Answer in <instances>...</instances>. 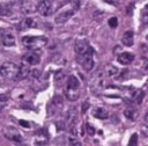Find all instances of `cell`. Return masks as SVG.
<instances>
[{
    "instance_id": "ab89813d",
    "label": "cell",
    "mask_w": 148,
    "mask_h": 146,
    "mask_svg": "<svg viewBox=\"0 0 148 146\" xmlns=\"http://www.w3.org/2000/svg\"><path fill=\"white\" fill-rule=\"evenodd\" d=\"M147 41H148V36H147Z\"/></svg>"
},
{
    "instance_id": "7a4b0ae2",
    "label": "cell",
    "mask_w": 148,
    "mask_h": 146,
    "mask_svg": "<svg viewBox=\"0 0 148 146\" xmlns=\"http://www.w3.org/2000/svg\"><path fill=\"white\" fill-rule=\"evenodd\" d=\"M18 71V66L12 61H5L0 66V75L8 80H15Z\"/></svg>"
},
{
    "instance_id": "30bf717a",
    "label": "cell",
    "mask_w": 148,
    "mask_h": 146,
    "mask_svg": "<svg viewBox=\"0 0 148 146\" xmlns=\"http://www.w3.org/2000/svg\"><path fill=\"white\" fill-rule=\"evenodd\" d=\"M23 60L28 65H37L40 61V56L35 51H30V52H27L23 56Z\"/></svg>"
},
{
    "instance_id": "8992f818",
    "label": "cell",
    "mask_w": 148,
    "mask_h": 146,
    "mask_svg": "<svg viewBox=\"0 0 148 146\" xmlns=\"http://www.w3.org/2000/svg\"><path fill=\"white\" fill-rule=\"evenodd\" d=\"M0 41L5 46L15 45V36L12 31L7 29H0Z\"/></svg>"
},
{
    "instance_id": "44dd1931",
    "label": "cell",
    "mask_w": 148,
    "mask_h": 146,
    "mask_svg": "<svg viewBox=\"0 0 148 146\" xmlns=\"http://www.w3.org/2000/svg\"><path fill=\"white\" fill-rule=\"evenodd\" d=\"M124 116H125L127 119L133 121V119L135 118V110H134V108H132V107L126 108V109L124 110Z\"/></svg>"
},
{
    "instance_id": "f1b7e54d",
    "label": "cell",
    "mask_w": 148,
    "mask_h": 146,
    "mask_svg": "<svg viewBox=\"0 0 148 146\" xmlns=\"http://www.w3.org/2000/svg\"><path fill=\"white\" fill-rule=\"evenodd\" d=\"M109 25H110L111 28H116V27L118 25V19H117V17H111V19H109Z\"/></svg>"
},
{
    "instance_id": "4316f807",
    "label": "cell",
    "mask_w": 148,
    "mask_h": 146,
    "mask_svg": "<svg viewBox=\"0 0 148 146\" xmlns=\"http://www.w3.org/2000/svg\"><path fill=\"white\" fill-rule=\"evenodd\" d=\"M64 76H65L64 71H62V70H59V71H57L56 74H54V81H56V82H60V81L64 79Z\"/></svg>"
},
{
    "instance_id": "9c48e42d",
    "label": "cell",
    "mask_w": 148,
    "mask_h": 146,
    "mask_svg": "<svg viewBox=\"0 0 148 146\" xmlns=\"http://www.w3.org/2000/svg\"><path fill=\"white\" fill-rule=\"evenodd\" d=\"M21 12L23 14H32L37 9V5L32 0H22L20 5Z\"/></svg>"
},
{
    "instance_id": "ac0fdd59",
    "label": "cell",
    "mask_w": 148,
    "mask_h": 146,
    "mask_svg": "<svg viewBox=\"0 0 148 146\" xmlns=\"http://www.w3.org/2000/svg\"><path fill=\"white\" fill-rule=\"evenodd\" d=\"M80 87V81L75 75H71L67 79V86L66 88H71V89H79Z\"/></svg>"
},
{
    "instance_id": "3957f363",
    "label": "cell",
    "mask_w": 148,
    "mask_h": 146,
    "mask_svg": "<svg viewBox=\"0 0 148 146\" xmlns=\"http://www.w3.org/2000/svg\"><path fill=\"white\" fill-rule=\"evenodd\" d=\"M79 63L86 70L87 72H90L94 67V49L91 46L88 48V50L79 56Z\"/></svg>"
},
{
    "instance_id": "836d02e7",
    "label": "cell",
    "mask_w": 148,
    "mask_h": 146,
    "mask_svg": "<svg viewBox=\"0 0 148 146\" xmlns=\"http://www.w3.org/2000/svg\"><path fill=\"white\" fill-rule=\"evenodd\" d=\"M18 123H20V125H21V126H23V127H30V124H29L27 121H23V119H21Z\"/></svg>"
},
{
    "instance_id": "d4e9b609",
    "label": "cell",
    "mask_w": 148,
    "mask_h": 146,
    "mask_svg": "<svg viewBox=\"0 0 148 146\" xmlns=\"http://www.w3.org/2000/svg\"><path fill=\"white\" fill-rule=\"evenodd\" d=\"M106 72H108V75L112 76V75H116L118 73V68L116 66H113V65H110V66L106 67Z\"/></svg>"
},
{
    "instance_id": "ba28073f",
    "label": "cell",
    "mask_w": 148,
    "mask_h": 146,
    "mask_svg": "<svg viewBox=\"0 0 148 146\" xmlns=\"http://www.w3.org/2000/svg\"><path fill=\"white\" fill-rule=\"evenodd\" d=\"M49 143V134L46 130L39 129L35 132V145L37 146H44Z\"/></svg>"
},
{
    "instance_id": "5b68a950",
    "label": "cell",
    "mask_w": 148,
    "mask_h": 146,
    "mask_svg": "<svg viewBox=\"0 0 148 146\" xmlns=\"http://www.w3.org/2000/svg\"><path fill=\"white\" fill-rule=\"evenodd\" d=\"M52 7H53V0H42L37 5V12L42 16H49L52 13Z\"/></svg>"
},
{
    "instance_id": "e575fe53",
    "label": "cell",
    "mask_w": 148,
    "mask_h": 146,
    "mask_svg": "<svg viewBox=\"0 0 148 146\" xmlns=\"http://www.w3.org/2000/svg\"><path fill=\"white\" fill-rule=\"evenodd\" d=\"M8 100V95L6 94H0V102H6Z\"/></svg>"
},
{
    "instance_id": "484cf974",
    "label": "cell",
    "mask_w": 148,
    "mask_h": 146,
    "mask_svg": "<svg viewBox=\"0 0 148 146\" xmlns=\"http://www.w3.org/2000/svg\"><path fill=\"white\" fill-rule=\"evenodd\" d=\"M127 146H138V133H133L131 136Z\"/></svg>"
},
{
    "instance_id": "e0dca14e",
    "label": "cell",
    "mask_w": 148,
    "mask_h": 146,
    "mask_svg": "<svg viewBox=\"0 0 148 146\" xmlns=\"http://www.w3.org/2000/svg\"><path fill=\"white\" fill-rule=\"evenodd\" d=\"M65 96L67 100L69 101H76L80 96V92L79 89H71V88H66L65 89Z\"/></svg>"
},
{
    "instance_id": "ffe728a7",
    "label": "cell",
    "mask_w": 148,
    "mask_h": 146,
    "mask_svg": "<svg viewBox=\"0 0 148 146\" xmlns=\"http://www.w3.org/2000/svg\"><path fill=\"white\" fill-rule=\"evenodd\" d=\"M131 97H132V98H133L138 104H140V103L142 102L143 97H145V93H143V90H142V89H138V90H134V92L132 93Z\"/></svg>"
},
{
    "instance_id": "5bb4252c",
    "label": "cell",
    "mask_w": 148,
    "mask_h": 146,
    "mask_svg": "<svg viewBox=\"0 0 148 146\" xmlns=\"http://www.w3.org/2000/svg\"><path fill=\"white\" fill-rule=\"evenodd\" d=\"M121 43L125 45V46H132L133 43H134V34L132 30H127L123 34V37H121Z\"/></svg>"
},
{
    "instance_id": "7402d4cb",
    "label": "cell",
    "mask_w": 148,
    "mask_h": 146,
    "mask_svg": "<svg viewBox=\"0 0 148 146\" xmlns=\"http://www.w3.org/2000/svg\"><path fill=\"white\" fill-rule=\"evenodd\" d=\"M12 14V9L8 5L0 3V16H9Z\"/></svg>"
},
{
    "instance_id": "83f0119b",
    "label": "cell",
    "mask_w": 148,
    "mask_h": 146,
    "mask_svg": "<svg viewBox=\"0 0 148 146\" xmlns=\"http://www.w3.org/2000/svg\"><path fill=\"white\" fill-rule=\"evenodd\" d=\"M86 131L89 136H94L95 134V127L90 124V123H86Z\"/></svg>"
},
{
    "instance_id": "cb8c5ba5",
    "label": "cell",
    "mask_w": 148,
    "mask_h": 146,
    "mask_svg": "<svg viewBox=\"0 0 148 146\" xmlns=\"http://www.w3.org/2000/svg\"><path fill=\"white\" fill-rule=\"evenodd\" d=\"M68 144H69V146H82V144L77 140V138L72 134L68 136Z\"/></svg>"
},
{
    "instance_id": "74e56055",
    "label": "cell",
    "mask_w": 148,
    "mask_h": 146,
    "mask_svg": "<svg viewBox=\"0 0 148 146\" xmlns=\"http://www.w3.org/2000/svg\"><path fill=\"white\" fill-rule=\"evenodd\" d=\"M145 68H146V70H148V61H147V64H146V66H145Z\"/></svg>"
},
{
    "instance_id": "277c9868",
    "label": "cell",
    "mask_w": 148,
    "mask_h": 146,
    "mask_svg": "<svg viewBox=\"0 0 148 146\" xmlns=\"http://www.w3.org/2000/svg\"><path fill=\"white\" fill-rule=\"evenodd\" d=\"M2 132H3V136L8 140H10V141H14V143H17V144H21L23 141V138H22L21 133L17 131V129H15L13 126H6V127H3Z\"/></svg>"
},
{
    "instance_id": "f35d334b",
    "label": "cell",
    "mask_w": 148,
    "mask_h": 146,
    "mask_svg": "<svg viewBox=\"0 0 148 146\" xmlns=\"http://www.w3.org/2000/svg\"><path fill=\"white\" fill-rule=\"evenodd\" d=\"M146 9H148V3H147V5H146Z\"/></svg>"
},
{
    "instance_id": "52a82bcc",
    "label": "cell",
    "mask_w": 148,
    "mask_h": 146,
    "mask_svg": "<svg viewBox=\"0 0 148 146\" xmlns=\"http://www.w3.org/2000/svg\"><path fill=\"white\" fill-rule=\"evenodd\" d=\"M74 12H75V10H74L73 8L59 12V13L56 15V17H54V22H56L57 24H64V23H66V22L74 15Z\"/></svg>"
},
{
    "instance_id": "6da1fadb",
    "label": "cell",
    "mask_w": 148,
    "mask_h": 146,
    "mask_svg": "<svg viewBox=\"0 0 148 146\" xmlns=\"http://www.w3.org/2000/svg\"><path fill=\"white\" fill-rule=\"evenodd\" d=\"M22 43L29 50L36 51L47 44V38L44 36H24L22 38Z\"/></svg>"
},
{
    "instance_id": "d6986e66",
    "label": "cell",
    "mask_w": 148,
    "mask_h": 146,
    "mask_svg": "<svg viewBox=\"0 0 148 146\" xmlns=\"http://www.w3.org/2000/svg\"><path fill=\"white\" fill-rule=\"evenodd\" d=\"M32 27H36V23L34 21V19L31 17H25L18 25V28L22 30V29H28V28H32Z\"/></svg>"
},
{
    "instance_id": "8d00e7d4",
    "label": "cell",
    "mask_w": 148,
    "mask_h": 146,
    "mask_svg": "<svg viewBox=\"0 0 148 146\" xmlns=\"http://www.w3.org/2000/svg\"><path fill=\"white\" fill-rule=\"evenodd\" d=\"M145 121L148 123V111H147V112H146V115H145Z\"/></svg>"
},
{
    "instance_id": "4fadbf2b",
    "label": "cell",
    "mask_w": 148,
    "mask_h": 146,
    "mask_svg": "<svg viewBox=\"0 0 148 146\" xmlns=\"http://www.w3.org/2000/svg\"><path fill=\"white\" fill-rule=\"evenodd\" d=\"M118 63H120L121 65H128L134 60V54L130 53V52H121L118 58H117Z\"/></svg>"
},
{
    "instance_id": "f546056e",
    "label": "cell",
    "mask_w": 148,
    "mask_h": 146,
    "mask_svg": "<svg viewBox=\"0 0 148 146\" xmlns=\"http://www.w3.org/2000/svg\"><path fill=\"white\" fill-rule=\"evenodd\" d=\"M89 107H90V103H89L88 101L83 102V103H82V108H81V111H82V114H86V112H87V110L89 109Z\"/></svg>"
},
{
    "instance_id": "2e32d148",
    "label": "cell",
    "mask_w": 148,
    "mask_h": 146,
    "mask_svg": "<svg viewBox=\"0 0 148 146\" xmlns=\"http://www.w3.org/2000/svg\"><path fill=\"white\" fill-rule=\"evenodd\" d=\"M30 73V68L28 66V64H22L21 66H18V71H17V74H16V78L15 80H22V79H25Z\"/></svg>"
},
{
    "instance_id": "d6a6232c",
    "label": "cell",
    "mask_w": 148,
    "mask_h": 146,
    "mask_svg": "<svg viewBox=\"0 0 148 146\" xmlns=\"http://www.w3.org/2000/svg\"><path fill=\"white\" fill-rule=\"evenodd\" d=\"M141 20H142V22H143L145 24H148V12H145V13L142 14Z\"/></svg>"
},
{
    "instance_id": "1f68e13d",
    "label": "cell",
    "mask_w": 148,
    "mask_h": 146,
    "mask_svg": "<svg viewBox=\"0 0 148 146\" xmlns=\"http://www.w3.org/2000/svg\"><path fill=\"white\" fill-rule=\"evenodd\" d=\"M56 126H57V129H58L59 131H61L62 129H65V123L61 122V121H59V122L56 123Z\"/></svg>"
},
{
    "instance_id": "603a6c76",
    "label": "cell",
    "mask_w": 148,
    "mask_h": 146,
    "mask_svg": "<svg viewBox=\"0 0 148 146\" xmlns=\"http://www.w3.org/2000/svg\"><path fill=\"white\" fill-rule=\"evenodd\" d=\"M52 103H53V105H56L57 108H61V107H62V103H64L62 96L56 95V96L53 97V100H52Z\"/></svg>"
},
{
    "instance_id": "9a60e30c",
    "label": "cell",
    "mask_w": 148,
    "mask_h": 146,
    "mask_svg": "<svg viewBox=\"0 0 148 146\" xmlns=\"http://www.w3.org/2000/svg\"><path fill=\"white\" fill-rule=\"evenodd\" d=\"M92 116L98 119H106V118H109V112L103 107H96L92 109Z\"/></svg>"
},
{
    "instance_id": "8fae6325",
    "label": "cell",
    "mask_w": 148,
    "mask_h": 146,
    "mask_svg": "<svg viewBox=\"0 0 148 146\" xmlns=\"http://www.w3.org/2000/svg\"><path fill=\"white\" fill-rule=\"evenodd\" d=\"M89 46L90 45H89V43L86 39H77L75 42V44H74V50H75L77 56H82L88 50Z\"/></svg>"
},
{
    "instance_id": "4dcf8cb0",
    "label": "cell",
    "mask_w": 148,
    "mask_h": 146,
    "mask_svg": "<svg viewBox=\"0 0 148 146\" xmlns=\"http://www.w3.org/2000/svg\"><path fill=\"white\" fill-rule=\"evenodd\" d=\"M31 75H32L35 79H38L39 75H40V71H39V70H32V71H31Z\"/></svg>"
},
{
    "instance_id": "d590c367",
    "label": "cell",
    "mask_w": 148,
    "mask_h": 146,
    "mask_svg": "<svg viewBox=\"0 0 148 146\" xmlns=\"http://www.w3.org/2000/svg\"><path fill=\"white\" fill-rule=\"evenodd\" d=\"M142 133H143L146 137H148V127H147V126H142Z\"/></svg>"
},
{
    "instance_id": "7c38bea8",
    "label": "cell",
    "mask_w": 148,
    "mask_h": 146,
    "mask_svg": "<svg viewBox=\"0 0 148 146\" xmlns=\"http://www.w3.org/2000/svg\"><path fill=\"white\" fill-rule=\"evenodd\" d=\"M76 119H77V109L75 107H71L66 114V122L69 126H72L75 124Z\"/></svg>"
},
{
    "instance_id": "60d3db41",
    "label": "cell",
    "mask_w": 148,
    "mask_h": 146,
    "mask_svg": "<svg viewBox=\"0 0 148 146\" xmlns=\"http://www.w3.org/2000/svg\"><path fill=\"white\" fill-rule=\"evenodd\" d=\"M0 109H1V108H0Z\"/></svg>"
}]
</instances>
